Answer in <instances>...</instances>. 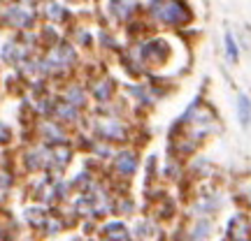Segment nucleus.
<instances>
[{"label": "nucleus", "instance_id": "1", "mask_svg": "<svg viewBox=\"0 0 251 241\" xmlns=\"http://www.w3.org/2000/svg\"><path fill=\"white\" fill-rule=\"evenodd\" d=\"M151 14L165 26H181L191 19L184 0H151Z\"/></svg>", "mask_w": 251, "mask_h": 241}, {"label": "nucleus", "instance_id": "2", "mask_svg": "<svg viewBox=\"0 0 251 241\" xmlns=\"http://www.w3.org/2000/svg\"><path fill=\"white\" fill-rule=\"evenodd\" d=\"M237 118H240L242 128H249V123H251V102H249L247 95H240V98H237Z\"/></svg>", "mask_w": 251, "mask_h": 241}, {"label": "nucleus", "instance_id": "3", "mask_svg": "<svg viewBox=\"0 0 251 241\" xmlns=\"http://www.w3.org/2000/svg\"><path fill=\"white\" fill-rule=\"evenodd\" d=\"M135 167H137V160H135L133 153H121L117 158V170L121 174H133Z\"/></svg>", "mask_w": 251, "mask_h": 241}, {"label": "nucleus", "instance_id": "4", "mask_svg": "<svg viewBox=\"0 0 251 241\" xmlns=\"http://www.w3.org/2000/svg\"><path fill=\"white\" fill-rule=\"evenodd\" d=\"M226 54H228V61L230 63H237V58H240V51H237L233 33H226Z\"/></svg>", "mask_w": 251, "mask_h": 241}, {"label": "nucleus", "instance_id": "5", "mask_svg": "<svg viewBox=\"0 0 251 241\" xmlns=\"http://www.w3.org/2000/svg\"><path fill=\"white\" fill-rule=\"evenodd\" d=\"M7 139H9V130L0 123V142H7Z\"/></svg>", "mask_w": 251, "mask_h": 241}]
</instances>
